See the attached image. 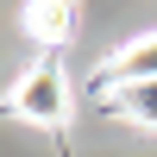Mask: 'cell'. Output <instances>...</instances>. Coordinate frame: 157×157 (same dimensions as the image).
Returning <instances> with one entry per match:
<instances>
[{
    "label": "cell",
    "instance_id": "7a4b0ae2",
    "mask_svg": "<svg viewBox=\"0 0 157 157\" xmlns=\"http://www.w3.org/2000/svg\"><path fill=\"white\" fill-rule=\"evenodd\" d=\"M107 82L113 88H138V82H157V32L120 44V57L107 63Z\"/></svg>",
    "mask_w": 157,
    "mask_h": 157
},
{
    "label": "cell",
    "instance_id": "3957f363",
    "mask_svg": "<svg viewBox=\"0 0 157 157\" xmlns=\"http://www.w3.org/2000/svg\"><path fill=\"white\" fill-rule=\"evenodd\" d=\"M75 25V0H32L25 6V32L38 38V44H63Z\"/></svg>",
    "mask_w": 157,
    "mask_h": 157
},
{
    "label": "cell",
    "instance_id": "277c9868",
    "mask_svg": "<svg viewBox=\"0 0 157 157\" xmlns=\"http://www.w3.org/2000/svg\"><path fill=\"white\" fill-rule=\"evenodd\" d=\"M120 113L132 126H157V82H138V88H120Z\"/></svg>",
    "mask_w": 157,
    "mask_h": 157
},
{
    "label": "cell",
    "instance_id": "6da1fadb",
    "mask_svg": "<svg viewBox=\"0 0 157 157\" xmlns=\"http://www.w3.org/2000/svg\"><path fill=\"white\" fill-rule=\"evenodd\" d=\"M13 113L32 120V126H63V120H69V75H63L57 57L38 63V69L13 88Z\"/></svg>",
    "mask_w": 157,
    "mask_h": 157
}]
</instances>
